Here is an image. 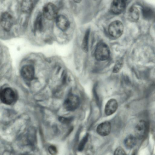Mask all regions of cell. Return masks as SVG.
Masks as SVG:
<instances>
[{
  "instance_id": "10",
  "label": "cell",
  "mask_w": 155,
  "mask_h": 155,
  "mask_svg": "<svg viewBox=\"0 0 155 155\" xmlns=\"http://www.w3.org/2000/svg\"><path fill=\"white\" fill-rule=\"evenodd\" d=\"M56 23L58 27L63 31H66L69 27L70 22L65 16L63 15H58L56 18Z\"/></svg>"
},
{
  "instance_id": "9",
  "label": "cell",
  "mask_w": 155,
  "mask_h": 155,
  "mask_svg": "<svg viewBox=\"0 0 155 155\" xmlns=\"http://www.w3.org/2000/svg\"><path fill=\"white\" fill-rule=\"evenodd\" d=\"M13 19L12 16L7 12H5L1 15L0 23L2 26L5 30H9L13 24Z\"/></svg>"
},
{
  "instance_id": "22",
  "label": "cell",
  "mask_w": 155,
  "mask_h": 155,
  "mask_svg": "<svg viewBox=\"0 0 155 155\" xmlns=\"http://www.w3.org/2000/svg\"><path fill=\"white\" fill-rule=\"evenodd\" d=\"M60 120L61 122L67 124L70 123L73 120L72 117L65 118L64 117H61Z\"/></svg>"
},
{
  "instance_id": "1",
  "label": "cell",
  "mask_w": 155,
  "mask_h": 155,
  "mask_svg": "<svg viewBox=\"0 0 155 155\" xmlns=\"http://www.w3.org/2000/svg\"><path fill=\"white\" fill-rule=\"evenodd\" d=\"M110 51L108 45L103 42H100L97 45L95 51L96 59L99 61L108 59L110 57Z\"/></svg>"
},
{
  "instance_id": "7",
  "label": "cell",
  "mask_w": 155,
  "mask_h": 155,
  "mask_svg": "<svg viewBox=\"0 0 155 155\" xmlns=\"http://www.w3.org/2000/svg\"><path fill=\"white\" fill-rule=\"evenodd\" d=\"M127 0H113L110 6L111 12L114 14H121L125 9Z\"/></svg>"
},
{
  "instance_id": "25",
  "label": "cell",
  "mask_w": 155,
  "mask_h": 155,
  "mask_svg": "<svg viewBox=\"0 0 155 155\" xmlns=\"http://www.w3.org/2000/svg\"><path fill=\"white\" fill-rule=\"evenodd\" d=\"M154 28L155 29V22H154Z\"/></svg>"
},
{
  "instance_id": "11",
  "label": "cell",
  "mask_w": 155,
  "mask_h": 155,
  "mask_svg": "<svg viewBox=\"0 0 155 155\" xmlns=\"http://www.w3.org/2000/svg\"><path fill=\"white\" fill-rule=\"evenodd\" d=\"M111 125L110 122L106 121L99 124L97 128V132L100 135L105 136L108 135L111 131Z\"/></svg>"
},
{
  "instance_id": "6",
  "label": "cell",
  "mask_w": 155,
  "mask_h": 155,
  "mask_svg": "<svg viewBox=\"0 0 155 155\" xmlns=\"http://www.w3.org/2000/svg\"><path fill=\"white\" fill-rule=\"evenodd\" d=\"M147 125L143 120H140L134 128V136L137 139L141 140L144 138L147 133Z\"/></svg>"
},
{
  "instance_id": "24",
  "label": "cell",
  "mask_w": 155,
  "mask_h": 155,
  "mask_svg": "<svg viewBox=\"0 0 155 155\" xmlns=\"http://www.w3.org/2000/svg\"><path fill=\"white\" fill-rule=\"evenodd\" d=\"M76 3H80L82 0H73Z\"/></svg>"
},
{
  "instance_id": "16",
  "label": "cell",
  "mask_w": 155,
  "mask_h": 155,
  "mask_svg": "<svg viewBox=\"0 0 155 155\" xmlns=\"http://www.w3.org/2000/svg\"><path fill=\"white\" fill-rule=\"evenodd\" d=\"M142 11L143 15L145 18L149 19L153 17V12L151 8L147 7H144Z\"/></svg>"
},
{
  "instance_id": "17",
  "label": "cell",
  "mask_w": 155,
  "mask_h": 155,
  "mask_svg": "<svg viewBox=\"0 0 155 155\" xmlns=\"http://www.w3.org/2000/svg\"><path fill=\"white\" fill-rule=\"evenodd\" d=\"M89 31V30H88L86 32L82 44V50L86 52H87L88 50V41Z\"/></svg>"
},
{
  "instance_id": "13",
  "label": "cell",
  "mask_w": 155,
  "mask_h": 155,
  "mask_svg": "<svg viewBox=\"0 0 155 155\" xmlns=\"http://www.w3.org/2000/svg\"><path fill=\"white\" fill-rule=\"evenodd\" d=\"M127 15V17L130 21L135 22L139 19V11L137 7L132 6L128 9Z\"/></svg>"
},
{
  "instance_id": "23",
  "label": "cell",
  "mask_w": 155,
  "mask_h": 155,
  "mask_svg": "<svg viewBox=\"0 0 155 155\" xmlns=\"http://www.w3.org/2000/svg\"><path fill=\"white\" fill-rule=\"evenodd\" d=\"M49 152L52 154H55L57 153V149L56 147L53 146H51L48 148Z\"/></svg>"
},
{
  "instance_id": "3",
  "label": "cell",
  "mask_w": 155,
  "mask_h": 155,
  "mask_svg": "<svg viewBox=\"0 0 155 155\" xmlns=\"http://www.w3.org/2000/svg\"><path fill=\"white\" fill-rule=\"evenodd\" d=\"M124 29L123 24L119 20H116L111 22L108 27V32L112 37L118 38L122 35Z\"/></svg>"
},
{
  "instance_id": "18",
  "label": "cell",
  "mask_w": 155,
  "mask_h": 155,
  "mask_svg": "<svg viewBox=\"0 0 155 155\" xmlns=\"http://www.w3.org/2000/svg\"><path fill=\"white\" fill-rule=\"evenodd\" d=\"M42 15L40 14L37 17L35 22V28L38 30L41 29L43 25V17Z\"/></svg>"
},
{
  "instance_id": "2",
  "label": "cell",
  "mask_w": 155,
  "mask_h": 155,
  "mask_svg": "<svg viewBox=\"0 0 155 155\" xmlns=\"http://www.w3.org/2000/svg\"><path fill=\"white\" fill-rule=\"evenodd\" d=\"M0 97L2 102L6 104H12L16 99L15 92L9 87H6L3 89L1 91Z\"/></svg>"
},
{
  "instance_id": "21",
  "label": "cell",
  "mask_w": 155,
  "mask_h": 155,
  "mask_svg": "<svg viewBox=\"0 0 155 155\" xmlns=\"http://www.w3.org/2000/svg\"><path fill=\"white\" fill-rule=\"evenodd\" d=\"M114 155H125L126 154L125 151L121 147H117L114 152Z\"/></svg>"
},
{
  "instance_id": "19",
  "label": "cell",
  "mask_w": 155,
  "mask_h": 155,
  "mask_svg": "<svg viewBox=\"0 0 155 155\" xmlns=\"http://www.w3.org/2000/svg\"><path fill=\"white\" fill-rule=\"evenodd\" d=\"M88 134H86L81 141L78 148V151H81L83 150L86 143L88 141Z\"/></svg>"
},
{
  "instance_id": "26",
  "label": "cell",
  "mask_w": 155,
  "mask_h": 155,
  "mask_svg": "<svg viewBox=\"0 0 155 155\" xmlns=\"http://www.w3.org/2000/svg\"></svg>"
},
{
  "instance_id": "14",
  "label": "cell",
  "mask_w": 155,
  "mask_h": 155,
  "mask_svg": "<svg viewBox=\"0 0 155 155\" xmlns=\"http://www.w3.org/2000/svg\"><path fill=\"white\" fill-rule=\"evenodd\" d=\"M137 140L135 136L132 134L127 136L124 140V144L125 147L128 149L133 148L136 144Z\"/></svg>"
},
{
  "instance_id": "20",
  "label": "cell",
  "mask_w": 155,
  "mask_h": 155,
  "mask_svg": "<svg viewBox=\"0 0 155 155\" xmlns=\"http://www.w3.org/2000/svg\"><path fill=\"white\" fill-rule=\"evenodd\" d=\"M123 64V61L122 59L118 60L115 64L113 69V72L117 73L122 68Z\"/></svg>"
},
{
  "instance_id": "15",
  "label": "cell",
  "mask_w": 155,
  "mask_h": 155,
  "mask_svg": "<svg viewBox=\"0 0 155 155\" xmlns=\"http://www.w3.org/2000/svg\"><path fill=\"white\" fill-rule=\"evenodd\" d=\"M32 6L31 0H23L21 4L22 11L25 12H29L31 10Z\"/></svg>"
},
{
  "instance_id": "8",
  "label": "cell",
  "mask_w": 155,
  "mask_h": 155,
  "mask_svg": "<svg viewBox=\"0 0 155 155\" xmlns=\"http://www.w3.org/2000/svg\"><path fill=\"white\" fill-rule=\"evenodd\" d=\"M35 73L34 67L31 65H26L21 68V76L26 81L32 80L34 77Z\"/></svg>"
},
{
  "instance_id": "5",
  "label": "cell",
  "mask_w": 155,
  "mask_h": 155,
  "mask_svg": "<svg viewBox=\"0 0 155 155\" xmlns=\"http://www.w3.org/2000/svg\"><path fill=\"white\" fill-rule=\"evenodd\" d=\"M43 16L48 20H52L57 17L58 10L53 4L49 3L44 5L43 8Z\"/></svg>"
},
{
  "instance_id": "12",
  "label": "cell",
  "mask_w": 155,
  "mask_h": 155,
  "mask_svg": "<svg viewBox=\"0 0 155 155\" xmlns=\"http://www.w3.org/2000/svg\"><path fill=\"white\" fill-rule=\"evenodd\" d=\"M118 106V103L116 99H110L105 106V114L107 116L112 115L116 111Z\"/></svg>"
},
{
  "instance_id": "4",
  "label": "cell",
  "mask_w": 155,
  "mask_h": 155,
  "mask_svg": "<svg viewBox=\"0 0 155 155\" xmlns=\"http://www.w3.org/2000/svg\"><path fill=\"white\" fill-rule=\"evenodd\" d=\"M80 103L79 97L77 95L70 94L64 103V108L68 111H73L77 109Z\"/></svg>"
}]
</instances>
